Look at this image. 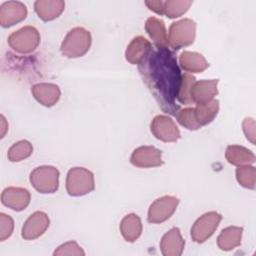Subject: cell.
I'll use <instances>...</instances> for the list:
<instances>
[{
    "instance_id": "obj_1",
    "label": "cell",
    "mask_w": 256,
    "mask_h": 256,
    "mask_svg": "<svg viewBox=\"0 0 256 256\" xmlns=\"http://www.w3.org/2000/svg\"><path fill=\"white\" fill-rule=\"evenodd\" d=\"M138 71L159 107L176 116L180 110L176 100L182 73L173 51L169 48L153 47L138 64Z\"/></svg>"
},
{
    "instance_id": "obj_2",
    "label": "cell",
    "mask_w": 256,
    "mask_h": 256,
    "mask_svg": "<svg viewBox=\"0 0 256 256\" xmlns=\"http://www.w3.org/2000/svg\"><path fill=\"white\" fill-rule=\"evenodd\" d=\"M91 34L83 27L71 29L61 43V53L67 58H78L85 55L90 49Z\"/></svg>"
},
{
    "instance_id": "obj_3",
    "label": "cell",
    "mask_w": 256,
    "mask_h": 256,
    "mask_svg": "<svg viewBox=\"0 0 256 256\" xmlns=\"http://www.w3.org/2000/svg\"><path fill=\"white\" fill-rule=\"evenodd\" d=\"M94 188V175L90 170L83 167H73L68 171L66 190L70 196H83L92 192Z\"/></svg>"
},
{
    "instance_id": "obj_4",
    "label": "cell",
    "mask_w": 256,
    "mask_h": 256,
    "mask_svg": "<svg viewBox=\"0 0 256 256\" xmlns=\"http://www.w3.org/2000/svg\"><path fill=\"white\" fill-rule=\"evenodd\" d=\"M168 44L173 50L191 45L196 36V23L189 18L173 22L168 31Z\"/></svg>"
},
{
    "instance_id": "obj_5",
    "label": "cell",
    "mask_w": 256,
    "mask_h": 256,
    "mask_svg": "<svg viewBox=\"0 0 256 256\" xmlns=\"http://www.w3.org/2000/svg\"><path fill=\"white\" fill-rule=\"evenodd\" d=\"M10 48L19 54H29L40 44L39 31L33 26H24L8 37Z\"/></svg>"
},
{
    "instance_id": "obj_6",
    "label": "cell",
    "mask_w": 256,
    "mask_h": 256,
    "mask_svg": "<svg viewBox=\"0 0 256 256\" xmlns=\"http://www.w3.org/2000/svg\"><path fill=\"white\" fill-rule=\"evenodd\" d=\"M30 183L39 193H54L59 187V171L54 166L36 167L30 173Z\"/></svg>"
},
{
    "instance_id": "obj_7",
    "label": "cell",
    "mask_w": 256,
    "mask_h": 256,
    "mask_svg": "<svg viewBox=\"0 0 256 256\" xmlns=\"http://www.w3.org/2000/svg\"><path fill=\"white\" fill-rule=\"evenodd\" d=\"M221 220L222 215L215 211H210L200 216L191 228L192 240L199 244L205 242L214 234Z\"/></svg>"
},
{
    "instance_id": "obj_8",
    "label": "cell",
    "mask_w": 256,
    "mask_h": 256,
    "mask_svg": "<svg viewBox=\"0 0 256 256\" xmlns=\"http://www.w3.org/2000/svg\"><path fill=\"white\" fill-rule=\"evenodd\" d=\"M178 204L179 199L171 195H165L156 199L149 207L148 222L153 224L165 222L174 214Z\"/></svg>"
},
{
    "instance_id": "obj_9",
    "label": "cell",
    "mask_w": 256,
    "mask_h": 256,
    "mask_svg": "<svg viewBox=\"0 0 256 256\" xmlns=\"http://www.w3.org/2000/svg\"><path fill=\"white\" fill-rule=\"evenodd\" d=\"M152 134L163 142H176L181 138L176 123L167 115H157L150 124Z\"/></svg>"
},
{
    "instance_id": "obj_10",
    "label": "cell",
    "mask_w": 256,
    "mask_h": 256,
    "mask_svg": "<svg viewBox=\"0 0 256 256\" xmlns=\"http://www.w3.org/2000/svg\"><path fill=\"white\" fill-rule=\"evenodd\" d=\"M130 162L135 167L151 168L163 165L162 151L153 146H140L136 148L130 157Z\"/></svg>"
},
{
    "instance_id": "obj_11",
    "label": "cell",
    "mask_w": 256,
    "mask_h": 256,
    "mask_svg": "<svg viewBox=\"0 0 256 256\" xmlns=\"http://www.w3.org/2000/svg\"><path fill=\"white\" fill-rule=\"evenodd\" d=\"M50 224L48 215L42 211H36L25 221L21 236L25 240H34L45 233Z\"/></svg>"
},
{
    "instance_id": "obj_12",
    "label": "cell",
    "mask_w": 256,
    "mask_h": 256,
    "mask_svg": "<svg viewBox=\"0 0 256 256\" xmlns=\"http://www.w3.org/2000/svg\"><path fill=\"white\" fill-rule=\"evenodd\" d=\"M27 16L26 6L19 1L4 2L0 6V25L4 28L11 27Z\"/></svg>"
},
{
    "instance_id": "obj_13",
    "label": "cell",
    "mask_w": 256,
    "mask_h": 256,
    "mask_svg": "<svg viewBox=\"0 0 256 256\" xmlns=\"http://www.w3.org/2000/svg\"><path fill=\"white\" fill-rule=\"evenodd\" d=\"M30 200V192L21 187H7L1 194L2 204L14 211H22L27 208Z\"/></svg>"
},
{
    "instance_id": "obj_14",
    "label": "cell",
    "mask_w": 256,
    "mask_h": 256,
    "mask_svg": "<svg viewBox=\"0 0 256 256\" xmlns=\"http://www.w3.org/2000/svg\"><path fill=\"white\" fill-rule=\"evenodd\" d=\"M218 79L195 81L190 92L192 102L196 104H204L212 101L218 94Z\"/></svg>"
},
{
    "instance_id": "obj_15",
    "label": "cell",
    "mask_w": 256,
    "mask_h": 256,
    "mask_svg": "<svg viewBox=\"0 0 256 256\" xmlns=\"http://www.w3.org/2000/svg\"><path fill=\"white\" fill-rule=\"evenodd\" d=\"M31 93L37 102L46 107L54 106L61 96L59 86L54 83H37L32 86Z\"/></svg>"
},
{
    "instance_id": "obj_16",
    "label": "cell",
    "mask_w": 256,
    "mask_h": 256,
    "mask_svg": "<svg viewBox=\"0 0 256 256\" xmlns=\"http://www.w3.org/2000/svg\"><path fill=\"white\" fill-rule=\"evenodd\" d=\"M185 240L180 229L174 227L166 232L160 241V250L164 256H180L184 250Z\"/></svg>"
},
{
    "instance_id": "obj_17",
    "label": "cell",
    "mask_w": 256,
    "mask_h": 256,
    "mask_svg": "<svg viewBox=\"0 0 256 256\" xmlns=\"http://www.w3.org/2000/svg\"><path fill=\"white\" fill-rule=\"evenodd\" d=\"M152 48V44L146 38L143 36H137L128 44L125 51V58L129 63L138 65Z\"/></svg>"
},
{
    "instance_id": "obj_18",
    "label": "cell",
    "mask_w": 256,
    "mask_h": 256,
    "mask_svg": "<svg viewBox=\"0 0 256 256\" xmlns=\"http://www.w3.org/2000/svg\"><path fill=\"white\" fill-rule=\"evenodd\" d=\"M34 9L40 19L48 22L61 15L65 9V2L62 0H37L34 3Z\"/></svg>"
},
{
    "instance_id": "obj_19",
    "label": "cell",
    "mask_w": 256,
    "mask_h": 256,
    "mask_svg": "<svg viewBox=\"0 0 256 256\" xmlns=\"http://www.w3.org/2000/svg\"><path fill=\"white\" fill-rule=\"evenodd\" d=\"M145 30L158 48H169L166 27L161 19L150 17L146 20Z\"/></svg>"
},
{
    "instance_id": "obj_20",
    "label": "cell",
    "mask_w": 256,
    "mask_h": 256,
    "mask_svg": "<svg viewBox=\"0 0 256 256\" xmlns=\"http://www.w3.org/2000/svg\"><path fill=\"white\" fill-rule=\"evenodd\" d=\"M180 67L190 73H201L209 67L205 57L198 52L183 51L179 56Z\"/></svg>"
},
{
    "instance_id": "obj_21",
    "label": "cell",
    "mask_w": 256,
    "mask_h": 256,
    "mask_svg": "<svg viewBox=\"0 0 256 256\" xmlns=\"http://www.w3.org/2000/svg\"><path fill=\"white\" fill-rule=\"evenodd\" d=\"M120 232L125 241L135 242L142 233L140 217L134 213L126 215L120 223Z\"/></svg>"
},
{
    "instance_id": "obj_22",
    "label": "cell",
    "mask_w": 256,
    "mask_h": 256,
    "mask_svg": "<svg viewBox=\"0 0 256 256\" xmlns=\"http://www.w3.org/2000/svg\"><path fill=\"white\" fill-rule=\"evenodd\" d=\"M243 228L229 226L224 228L217 238V245L223 251H230L241 244Z\"/></svg>"
},
{
    "instance_id": "obj_23",
    "label": "cell",
    "mask_w": 256,
    "mask_h": 256,
    "mask_svg": "<svg viewBox=\"0 0 256 256\" xmlns=\"http://www.w3.org/2000/svg\"><path fill=\"white\" fill-rule=\"evenodd\" d=\"M226 160L235 166L251 165L255 162V155L249 149L240 145H229L225 152Z\"/></svg>"
},
{
    "instance_id": "obj_24",
    "label": "cell",
    "mask_w": 256,
    "mask_h": 256,
    "mask_svg": "<svg viewBox=\"0 0 256 256\" xmlns=\"http://www.w3.org/2000/svg\"><path fill=\"white\" fill-rule=\"evenodd\" d=\"M219 112V101L213 99L204 104H197L194 108V115L200 126H205L211 123Z\"/></svg>"
},
{
    "instance_id": "obj_25",
    "label": "cell",
    "mask_w": 256,
    "mask_h": 256,
    "mask_svg": "<svg viewBox=\"0 0 256 256\" xmlns=\"http://www.w3.org/2000/svg\"><path fill=\"white\" fill-rule=\"evenodd\" d=\"M191 0H167L163 1V15L168 18H177L185 14L192 5Z\"/></svg>"
},
{
    "instance_id": "obj_26",
    "label": "cell",
    "mask_w": 256,
    "mask_h": 256,
    "mask_svg": "<svg viewBox=\"0 0 256 256\" xmlns=\"http://www.w3.org/2000/svg\"><path fill=\"white\" fill-rule=\"evenodd\" d=\"M33 152L32 144L27 140H20L14 143L8 150L7 157L11 162H20L31 156Z\"/></svg>"
},
{
    "instance_id": "obj_27",
    "label": "cell",
    "mask_w": 256,
    "mask_h": 256,
    "mask_svg": "<svg viewBox=\"0 0 256 256\" xmlns=\"http://www.w3.org/2000/svg\"><path fill=\"white\" fill-rule=\"evenodd\" d=\"M236 179L238 183L248 189H255L256 171L252 165L238 166L236 169Z\"/></svg>"
},
{
    "instance_id": "obj_28",
    "label": "cell",
    "mask_w": 256,
    "mask_h": 256,
    "mask_svg": "<svg viewBox=\"0 0 256 256\" xmlns=\"http://www.w3.org/2000/svg\"><path fill=\"white\" fill-rule=\"evenodd\" d=\"M195 81H196V79L194 76H192L188 73L182 74L181 84H180V88H179L178 95H177V101L179 103L184 104V105H190L193 103L191 100L190 92H191V88H192L193 84L195 83Z\"/></svg>"
},
{
    "instance_id": "obj_29",
    "label": "cell",
    "mask_w": 256,
    "mask_h": 256,
    "mask_svg": "<svg viewBox=\"0 0 256 256\" xmlns=\"http://www.w3.org/2000/svg\"><path fill=\"white\" fill-rule=\"evenodd\" d=\"M177 121L180 125L185 127L188 130H198L201 128L200 124L197 122L194 115V108H184L179 110L176 114Z\"/></svg>"
},
{
    "instance_id": "obj_30",
    "label": "cell",
    "mask_w": 256,
    "mask_h": 256,
    "mask_svg": "<svg viewBox=\"0 0 256 256\" xmlns=\"http://www.w3.org/2000/svg\"><path fill=\"white\" fill-rule=\"evenodd\" d=\"M54 256H65V255H77V256H83L85 255V252L83 249L75 242V241H69L62 245H60L53 253Z\"/></svg>"
},
{
    "instance_id": "obj_31",
    "label": "cell",
    "mask_w": 256,
    "mask_h": 256,
    "mask_svg": "<svg viewBox=\"0 0 256 256\" xmlns=\"http://www.w3.org/2000/svg\"><path fill=\"white\" fill-rule=\"evenodd\" d=\"M14 229V221L13 219L5 214L1 213L0 214V241H4L7 238H9Z\"/></svg>"
},
{
    "instance_id": "obj_32",
    "label": "cell",
    "mask_w": 256,
    "mask_h": 256,
    "mask_svg": "<svg viewBox=\"0 0 256 256\" xmlns=\"http://www.w3.org/2000/svg\"><path fill=\"white\" fill-rule=\"evenodd\" d=\"M244 134L246 138L252 143L255 144V121L253 118H245L242 123Z\"/></svg>"
},
{
    "instance_id": "obj_33",
    "label": "cell",
    "mask_w": 256,
    "mask_h": 256,
    "mask_svg": "<svg viewBox=\"0 0 256 256\" xmlns=\"http://www.w3.org/2000/svg\"><path fill=\"white\" fill-rule=\"evenodd\" d=\"M145 5L153 12H155L159 15H163V1L162 0L145 1Z\"/></svg>"
},
{
    "instance_id": "obj_34",
    "label": "cell",
    "mask_w": 256,
    "mask_h": 256,
    "mask_svg": "<svg viewBox=\"0 0 256 256\" xmlns=\"http://www.w3.org/2000/svg\"><path fill=\"white\" fill-rule=\"evenodd\" d=\"M1 122H2V129H3V132H2V134H1V137H4V134H5V131H4V130H6L7 128H5V126H4V123H5L6 121H5V118H4L3 115H1Z\"/></svg>"
}]
</instances>
